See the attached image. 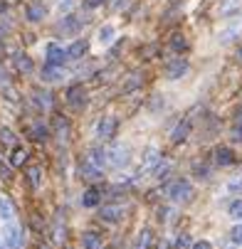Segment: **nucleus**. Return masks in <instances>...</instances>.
Returning a JSON list of instances; mask_svg holds the SVG:
<instances>
[{"label":"nucleus","instance_id":"obj_1","mask_svg":"<svg viewBox=\"0 0 242 249\" xmlns=\"http://www.w3.org/2000/svg\"><path fill=\"white\" fill-rule=\"evenodd\" d=\"M166 195H168L173 202H188V200H193L195 190H193V185H190L188 180H176V183H170V185L166 188Z\"/></svg>","mask_w":242,"mask_h":249},{"label":"nucleus","instance_id":"obj_2","mask_svg":"<svg viewBox=\"0 0 242 249\" xmlns=\"http://www.w3.org/2000/svg\"><path fill=\"white\" fill-rule=\"evenodd\" d=\"M107 156H109V165H114V168H124V165H129V160H131V151H129L126 143H114V146L107 151Z\"/></svg>","mask_w":242,"mask_h":249},{"label":"nucleus","instance_id":"obj_3","mask_svg":"<svg viewBox=\"0 0 242 249\" xmlns=\"http://www.w3.org/2000/svg\"><path fill=\"white\" fill-rule=\"evenodd\" d=\"M67 104L72 106V109H77V111H82L84 106L89 104V96H87V89L82 87V84H74V87H69V91H67Z\"/></svg>","mask_w":242,"mask_h":249},{"label":"nucleus","instance_id":"obj_4","mask_svg":"<svg viewBox=\"0 0 242 249\" xmlns=\"http://www.w3.org/2000/svg\"><path fill=\"white\" fill-rule=\"evenodd\" d=\"M124 215H126V210L121 205H101V210H99L101 222H107V225H119L124 220Z\"/></svg>","mask_w":242,"mask_h":249},{"label":"nucleus","instance_id":"obj_5","mask_svg":"<svg viewBox=\"0 0 242 249\" xmlns=\"http://www.w3.org/2000/svg\"><path fill=\"white\" fill-rule=\"evenodd\" d=\"M186 72H188V59H183V57H176L166 64V79H170V82L181 79Z\"/></svg>","mask_w":242,"mask_h":249},{"label":"nucleus","instance_id":"obj_6","mask_svg":"<svg viewBox=\"0 0 242 249\" xmlns=\"http://www.w3.org/2000/svg\"><path fill=\"white\" fill-rule=\"evenodd\" d=\"M114 133H116V119L114 116H104L96 124V138L99 141H112Z\"/></svg>","mask_w":242,"mask_h":249},{"label":"nucleus","instance_id":"obj_7","mask_svg":"<svg viewBox=\"0 0 242 249\" xmlns=\"http://www.w3.org/2000/svg\"><path fill=\"white\" fill-rule=\"evenodd\" d=\"M3 237H5V242H8V247H10V249H20V247H22V242H25L22 230H20L15 222H8V225H5Z\"/></svg>","mask_w":242,"mask_h":249},{"label":"nucleus","instance_id":"obj_8","mask_svg":"<svg viewBox=\"0 0 242 249\" xmlns=\"http://www.w3.org/2000/svg\"><path fill=\"white\" fill-rule=\"evenodd\" d=\"M79 173H82V178H84V180H89V183H96V180H101V168H99V165H94L89 158L79 163Z\"/></svg>","mask_w":242,"mask_h":249},{"label":"nucleus","instance_id":"obj_9","mask_svg":"<svg viewBox=\"0 0 242 249\" xmlns=\"http://www.w3.org/2000/svg\"><path fill=\"white\" fill-rule=\"evenodd\" d=\"M67 59H69V52H67V50H62L57 42H50V45H47V62H50V64H59V67H62Z\"/></svg>","mask_w":242,"mask_h":249},{"label":"nucleus","instance_id":"obj_10","mask_svg":"<svg viewBox=\"0 0 242 249\" xmlns=\"http://www.w3.org/2000/svg\"><path fill=\"white\" fill-rule=\"evenodd\" d=\"M161 160H163V158H161V151H158V148H149V151H146V158H144V163H141V170H138V173L156 170V165H158Z\"/></svg>","mask_w":242,"mask_h":249},{"label":"nucleus","instance_id":"obj_11","mask_svg":"<svg viewBox=\"0 0 242 249\" xmlns=\"http://www.w3.org/2000/svg\"><path fill=\"white\" fill-rule=\"evenodd\" d=\"M240 30H242V18H237V20H232V25H227L220 35H218V40L225 45V42H230V40H235L237 35H240Z\"/></svg>","mask_w":242,"mask_h":249},{"label":"nucleus","instance_id":"obj_12","mask_svg":"<svg viewBox=\"0 0 242 249\" xmlns=\"http://www.w3.org/2000/svg\"><path fill=\"white\" fill-rule=\"evenodd\" d=\"M114 40H116V27H114V25H101L99 32H96V42L107 47V45H112Z\"/></svg>","mask_w":242,"mask_h":249},{"label":"nucleus","instance_id":"obj_13","mask_svg":"<svg viewBox=\"0 0 242 249\" xmlns=\"http://www.w3.org/2000/svg\"><path fill=\"white\" fill-rule=\"evenodd\" d=\"M190 119H186V121H181L176 128H173V133H170V141L173 143H183V141L188 138V133H190Z\"/></svg>","mask_w":242,"mask_h":249},{"label":"nucleus","instance_id":"obj_14","mask_svg":"<svg viewBox=\"0 0 242 249\" xmlns=\"http://www.w3.org/2000/svg\"><path fill=\"white\" fill-rule=\"evenodd\" d=\"M42 79L45 82H59V79H64V72H62V67L59 64H45L42 67Z\"/></svg>","mask_w":242,"mask_h":249},{"label":"nucleus","instance_id":"obj_15","mask_svg":"<svg viewBox=\"0 0 242 249\" xmlns=\"http://www.w3.org/2000/svg\"><path fill=\"white\" fill-rule=\"evenodd\" d=\"M213 156H215V163H218V165H223V168H225V165H232V163H235V153H232V151H230L227 146H218Z\"/></svg>","mask_w":242,"mask_h":249},{"label":"nucleus","instance_id":"obj_16","mask_svg":"<svg viewBox=\"0 0 242 249\" xmlns=\"http://www.w3.org/2000/svg\"><path fill=\"white\" fill-rule=\"evenodd\" d=\"M151 242H153V232L149 227H144L133 239V249H151Z\"/></svg>","mask_w":242,"mask_h":249},{"label":"nucleus","instance_id":"obj_17","mask_svg":"<svg viewBox=\"0 0 242 249\" xmlns=\"http://www.w3.org/2000/svg\"><path fill=\"white\" fill-rule=\"evenodd\" d=\"M0 220L3 222H13L15 220V207L8 197H0Z\"/></svg>","mask_w":242,"mask_h":249},{"label":"nucleus","instance_id":"obj_18","mask_svg":"<svg viewBox=\"0 0 242 249\" xmlns=\"http://www.w3.org/2000/svg\"><path fill=\"white\" fill-rule=\"evenodd\" d=\"M99 202H101V193H99V188H87L84 195H82V205H84V207H96Z\"/></svg>","mask_w":242,"mask_h":249},{"label":"nucleus","instance_id":"obj_19","mask_svg":"<svg viewBox=\"0 0 242 249\" xmlns=\"http://www.w3.org/2000/svg\"><path fill=\"white\" fill-rule=\"evenodd\" d=\"M107 158H109V156H107V151H104V148H99V146H92V148H89V160H92L94 165L104 168V165L109 163Z\"/></svg>","mask_w":242,"mask_h":249},{"label":"nucleus","instance_id":"obj_20","mask_svg":"<svg viewBox=\"0 0 242 249\" xmlns=\"http://www.w3.org/2000/svg\"><path fill=\"white\" fill-rule=\"evenodd\" d=\"M87 50H89L87 40H74V42H72V47H69L67 52H69V59H82V57L87 54Z\"/></svg>","mask_w":242,"mask_h":249},{"label":"nucleus","instance_id":"obj_21","mask_svg":"<svg viewBox=\"0 0 242 249\" xmlns=\"http://www.w3.org/2000/svg\"><path fill=\"white\" fill-rule=\"evenodd\" d=\"M32 96H35V106H40L42 111H47L50 106H52V96H50V91H40V89H35V91H32Z\"/></svg>","mask_w":242,"mask_h":249},{"label":"nucleus","instance_id":"obj_22","mask_svg":"<svg viewBox=\"0 0 242 249\" xmlns=\"http://www.w3.org/2000/svg\"><path fill=\"white\" fill-rule=\"evenodd\" d=\"M82 25H84V22H82L79 18H74V15H67V18L62 20L59 30H62V32H77V30H79Z\"/></svg>","mask_w":242,"mask_h":249},{"label":"nucleus","instance_id":"obj_23","mask_svg":"<svg viewBox=\"0 0 242 249\" xmlns=\"http://www.w3.org/2000/svg\"><path fill=\"white\" fill-rule=\"evenodd\" d=\"M15 67H18V72H22V74H30V72H32V59H30L27 54L18 52V54H15Z\"/></svg>","mask_w":242,"mask_h":249},{"label":"nucleus","instance_id":"obj_24","mask_svg":"<svg viewBox=\"0 0 242 249\" xmlns=\"http://www.w3.org/2000/svg\"><path fill=\"white\" fill-rule=\"evenodd\" d=\"M82 244H84V249H104V247H101V237H99L96 232H84Z\"/></svg>","mask_w":242,"mask_h":249},{"label":"nucleus","instance_id":"obj_25","mask_svg":"<svg viewBox=\"0 0 242 249\" xmlns=\"http://www.w3.org/2000/svg\"><path fill=\"white\" fill-rule=\"evenodd\" d=\"M27 180H30V185H32V190H37L40 185H42V170L35 165V168H27Z\"/></svg>","mask_w":242,"mask_h":249},{"label":"nucleus","instance_id":"obj_26","mask_svg":"<svg viewBox=\"0 0 242 249\" xmlns=\"http://www.w3.org/2000/svg\"><path fill=\"white\" fill-rule=\"evenodd\" d=\"M27 160V151L25 148H13V156H10V165L13 168H22Z\"/></svg>","mask_w":242,"mask_h":249},{"label":"nucleus","instance_id":"obj_27","mask_svg":"<svg viewBox=\"0 0 242 249\" xmlns=\"http://www.w3.org/2000/svg\"><path fill=\"white\" fill-rule=\"evenodd\" d=\"M144 84V74L141 72H131L129 74V82L124 84V91H133L136 87H141Z\"/></svg>","mask_w":242,"mask_h":249},{"label":"nucleus","instance_id":"obj_28","mask_svg":"<svg viewBox=\"0 0 242 249\" xmlns=\"http://www.w3.org/2000/svg\"><path fill=\"white\" fill-rule=\"evenodd\" d=\"M42 18H45V8L42 5H30L27 8V20L30 22H40Z\"/></svg>","mask_w":242,"mask_h":249},{"label":"nucleus","instance_id":"obj_29","mask_svg":"<svg viewBox=\"0 0 242 249\" xmlns=\"http://www.w3.org/2000/svg\"><path fill=\"white\" fill-rule=\"evenodd\" d=\"M30 138H32V141H45V138H47V128H45L42 124H35V126L30 128Z\"/></svg>","mask_w":242,"mask_h":249},{"label":"nucleus","instance_id":"obj_30","mask_svg":"<svg viewBox=\"0 0 242 249\" xmlns=\"http://www.w3.org/2000/svg\"><path fill=\"white\" fill-rule=\"evenodd\" d=\"M237 8H242V0H225V3L220 5V13L223 15H232Z\"/></svg>","mask_w":242,"mask_h":249},{"label":"nucleus","instance_id":"obj_31","mask_svg":"<svg viewBox=\"0 0 242 249\" xmlns=\"http://www.w3.org/2000/svg\"><path fill=\"white\" fill-rule=\"evenodd\" d=\"M170 47H173V52H186V50H188V42H186L183 35H173Z\"/></svg>","mask_w":242,"mask_h":249},{"label":"nucleus","instance_id":"obj_32","mask_svg":"<svg viewBox=\"0 0 242 249\" xmlns=\"http://www.w3.org/2000/svg\"><path fill=\"white\" fill-rule=\"evenodd\" d=\"M230 217H232V220H237V222H242V200L230 202Z\"/></svg>","mask_w":242,"mask_h":249},{"label":"nucleus","instance_id":"obj_33","mask_svg":"<svg viewBox=\"0 0 242 249\" xmlns=\"http://www.w3.org/2000/svg\"><path fill=\"white\" fill-rule=\"evenodd\" d=\"M0 141H3V143H8V146H13V143H15V133H13L8 126H0Z\"/></svg>","mask_w":242,"mask_h":249},{"label":"nucleus","instance_id":"obj_34","mask_svg":"<svg viewBox=\"0 0 242 249\" xmlns=\"http://www.w3.org/2000/svg\"><path fill=\"white\" fill-rule=\"evenodd\" d=\"M230 242L237 244V247H242V225H235V227L230 230Z\"/></svg>","mask_w":242,"mask_h":249},{"label":"nucleus","instance_id":"obj_35","mask_svg":"<svg viewBox=\"0 0 242 249\" xmlns=\"http://www.w3.org/2000/svg\"><path fill=\"white\" fill-rule=\"evenodd\" d=\"M153 173H156V178H158V180H163V178H166V175L170 173V163H166V160H161V163L156 165V170H153Z\"/></svg>","mask_w":242,"mask_h":249},{"label":"nucleus","instance_id":"obj_36","mask_svg":"<svg viewBox=\"0 0 242 249\" xmlns=\"http://www.w3.org/2000/svg\"><path fill=\"white\" fill-rule=\"evenodd\" d=\"M190 247H193L190 234H178V239H176V249H190Z\"/></svg>","mask_w":242,"mask_h":249},{"label":"nucleus","instance_id":"obj_37","mask_svg":"<svg viewBox=\"0 0 242 249\" xmlns=\"http://www.w3.org/2000/svg\"><path fill=\"white\" fill-rule=\"evenodd\" d=\"M163 106H166L163 96H153V101H151V111H153V114H158V111H163Z\"/></svg>","mask_w":242,"mask_h":249},{"label":"nucleus","instance_id":"obj_38","mask_svg":"<svg viewBox=\"0 0 242 249\" xmlns=\"http://www.w3.org/2000/svg\"><path fill=\"white\" fill-rule=\"evenodd\" d=\"M230 138L235 141V143H242V126H232V133Z\"/></svg>","mask_w":242,"mask_h":249},{"label":"nucleus","instance_id":"obj_39","mask_svg":"<svg viewBox=\"0 0 242 249\" xmlns=\"http://www.w3.org/2000/svg\"><path fill=\"white\" fill-rule=\"evenodd\" d=\"M193 170H195V175H200V178H203V180H205V178H207V175H210V170H207L205 165H195Z\"/></svg>","mask_w":242,"mask_h":249},{"label":"nucleus","instance_id":"obj_40","mask_svg":"<svg viewBox=\"0 0 242 249\" xmlns=\"http://www.w3.org/2000/svg\"><path fill=\"white\" fill-rule=\"evenodd\" d=\"M107 0H84V5L89 8V10H94V8H99V5H104Z\"/></svg>","mask_w":242,"mask_h":249},{"label":"nucleus","instance_id":"obj_41","mask_svg":"<svg viewBox=\"0 0 242 249\" xmlns=\"http://www.w3.org/2000/svg\"><path fill=\"white\" fill-rule=\"evenodd\" d=\"M190 249H213V244L210 242H195Z\"/></svg>","mask_w":242,"mask_h":249},{"label":"nucleus","instance_id":"obj_42","mask_svg":"<svg viewBox=\"0 0 242 249\" xmlns=\"http://www.w3.org/2000/svg\"><path fill=\"white\" fill-rule=\"evenodd\" d=\"M72 8V0H59V10L64 13V10H69Z\"/></svg>","mask_w":242,"mask_h":249},{"label":"nucleus","instance_id":"obj_43","mask_svg":"<svg viewBox=\"0 0 242 249\" xmlns=\"http://www.w3.org/2000/svg\"><path fill=\"white\" fill-rule=\"evenodd\" d=\"M126 3H129V0H114L112 8H114V10H119V8H126Z\"/></svg>","mask_w":242,"mask_h":249},{"label":"nucleus","instance_id":"obj_44","mask_svg":"<svg viewBox=\"0 0 242 249\" xmlns=\"http://www.w3.org/2000/svg\"><path fill=\"white\" fill-rule=\"evenodd\" d=\"M235 126H242V106L235 111Z\"/></svg>","mask_w":242,"mask_h":249},{"label":"nucleus","instance_id":"obj_45","mask_svg":"<svg viewBox=\"0 0 242 249\" xmlns=\"http://www.w3.org/2000/svg\"><path fill=\"white\" fill-rule=\"evenodd\" d=\"M0 249H10L8 242H5V237H3V232H0Z\"/></svg>","mask_w":242,"mask_h":249},{"label":"nucleus","instance_id":"obj_46","mask_svg":"<svg viewBox=\"0 0 242 249\" xmlns=\"http://www.w3.org/2000/svg\"><path fill=\"white\" fill-rule=\"evenodd\" d=\"M158 249H168V242H163V239H161V244H158Z\"/></svg>","mask_w":242,"mask_h":249},{"label":"nucleus","instance_id":"obj_47","mask_svg":"<svg viewBox=\"0 0 242 249\" xmlns=\"http://www.w3.org/2000/svg\"><path fill=\"white\" fill-rule=\"evenodd\" d=\"M5 10V0H0V13H3Z\"/></svg>","mask_w":242,"mask_h":249},{"label":"nucleus","instance_id":"obj_48","mask_svg":"<svg viewBox=\"0 0 242 249\" xmlns=\"http://www.w3.org/2000/svg\"><path fill=\"white\" fill-rule=\"evenodd\" d=\"M37 249H50V244H37Z\"/></svg>","mask_w":242,"mask_h":249},{"label":"nucleus","instance_id":"obj_49","mask_svg":"<svg viewBox=\"0 0 242 249\" xmlns=\"http://www.w3.org/2000/svg\"><path fill=\"white\" fill-rule=\"evenodd\" d=\"M237 57H240V59H242V50H240V54H237Z\"/></svg>","mask_w":242,"mask_h":249}]
</instances>
